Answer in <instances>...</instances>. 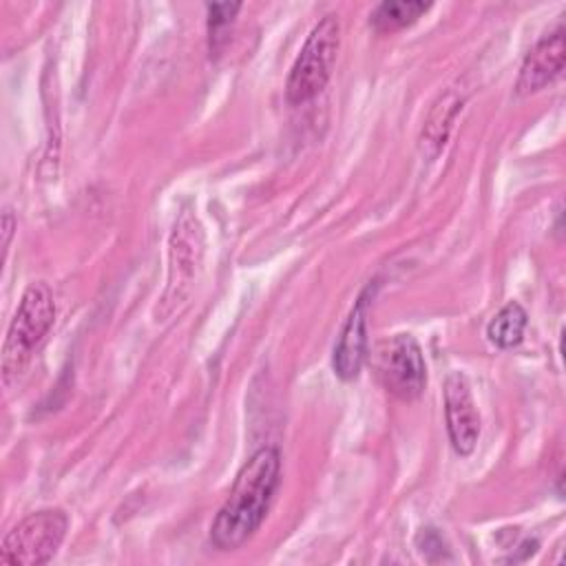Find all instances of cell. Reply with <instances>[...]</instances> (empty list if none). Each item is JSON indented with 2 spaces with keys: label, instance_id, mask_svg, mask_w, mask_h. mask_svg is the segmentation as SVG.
<instances>
[{
  "label": "cell",
  "instance_id": "1",
  "mask_svg": "<svg viewBox=\"0 0 566 566\" xmlns=\"http://www.w3.org/2000/svg\"><path fill=\"white\" fill-rule=\"evenodd\" d=\"M281 482L276 447L256 449L239 469L234 484L210 524V544L217 551L243 546L263 524Z\"/></svg>",
  "mask_w": 566,
  "mask_h": 566
},
{
  "label": "cell",
  "instance_id": "2",
  "mask_svg": "<svg viewBox=\"0 0 566 566\" xmlns=\"http://www.w3.org/2000/svg\"><path fill=\"white\" fill-rule=\"evenodd\" d=\"M55 321V298L44 281H33L18 303L2 345V385L9 387L27 367L33 349L42 343Z\"/></svg>",
  "mask_w": 566,
  "mask_h": 566
},
{
  "label": "cell",
  "instance_id": "3",
  "mask_svg": "<svg viewBox=\"0 0 566 566\" xmlns=\"http://www.w3.org/2000/svg\"><path fill=\"white\" fill-rule=\"evenodd\" d=\"M338 46L340 20L336 13H327L314 24L290 69L285 82V97L290 104H305L325 88L336 64Z\"/></svg>",
  "mask_w": 566,
  "mask_h": 566
},
{
  "label": "cell",
  "instance_id": "4",
  "mask_svg": "<svg viewBox=\"0 0 566 566\" xmlns=\"http://www.w3.org/2000/svg\"><path fill=\"white\" fill-rule=\"evenodd\" d=\"M69 531L62 509H40L22 517L0 542V564L40 566L55 557Z\"/></svg>",
  "mask_w": 566,
  "mask_h": 566
},
{
  "label": "cell",
  "instance_id": "5",
  "mask_svg": "<svg viewBox=\"0 0 566 566\" xmlns=\"http://www.w3.org/2000/svg\"><path fill=\"white\" fill-rule=\"evenodd\" d=\"M376 369L382 387L398 400H416L427 385L420 343L411 334H396L378 345Z\"/></svg>",
  "mask_w": 566,
  "mask_h": 566
},
{
  "label": "cell",
  "instance_id": "6",
  "mask_svg": "<svg viewBox=\"0 0 566 566\" xmlns=\"http://www.w3.org/2000/svg\"><path fill=\"white\" fill-rule=\"evenodd\" d=\"M444 420L453 451L471 455L480 438V413L462 371H451L444 380Z\"/></svg>",
  "mask_w": 566,
  "mask_h": 566
},
{
  "label": "cell",
  "instance_id": "7",
  "mask_svg": "<svg viewBox=\"0 0 566 566\" xmlns=\"http://www.w3.org/2000/svg\"><path fill=\"white\" fill-rule=\"evenodd\" d=\"M564 57H566V33H564V27L559 24L555 31L542 35L535 42V46L526 53L515 82V93L520 97H526L553 84L564 71Z\"/></svg>",
  "mask_w": 566,
  "mask_h": 566
},
{
  "label": "cell",
  "instance_id": "8",
  "mask_svg": "<svg viewBox=\"0 0 566 566\" xmlns=\"http://www.w3.org/2000/svg\"><path fill=\"white\" fill-rule=\"evenodd\" d=\"M367 305L369 287L356 298L332 352V367L340 380H354L367 358Z\"/></svg>",
  "mask_w": 566,
  "mask_h": 566
},
{
  "label": "cell",
  "instance_id": "9",
  "mask_svg": "<svg viewBox=\"0 0 566 566\" xmlns=\"http://www.w3.org/2000/svg\"><path fill=\"white\" fill-rule=\"evenodd\" d=\"M170 259H172L170 272L177 270V283L168 287V294L175 290L172 298L177 301L181 296L179 285H190V279L195 276V268L201 261V228L197 219L188 212H184L175 223V230L170 237Z\"/></svg>",
  "mask_w": 566,
  "mask_h": 566
},
{
  "label": "cell",
  "instance_id": "10",
  "mask_svg": "<svg viewBox=\"0 0 566 566\" xmlns=\"http://www.w3.org/2000/svg\"><path fill=\"white\" fill-rule=\"evenodd\" d=\"M462 104H464V97H460V93L447 91L431 106V111L427 115V122H424V128H422V137H420V144L427 150V155L436 157L444 148V144L449 139V133L455 124V117L462 111Z\"/></svg>",
  "mask_w": 566,
  "mask_h": 566
},
{
  "label": "cell",
  "instance_id": "11",
  "mask_svg": "<svg viewBox=\"0 0 566 566\" xmlns=\"http://www.w3.org/2000/svg\"><path fill=\"white\" fill-rule=\"evenodd\" d=\"M429 9H431V2H422V0H387L371 11L369 24L378 33H394L405 27H411Z\"/></svg>",
  "mask_w": 566,
  "mask_h": 566
},
{
  "label": "cell",
  "instance_id": "12",
  "mask_svg": "<svg viewBox=\"0 0 566 566\" xmlns=\"http://www.w3.org/2000/svg\"><path fill=\"white\" fill-rule=\"evenodd\" d=\"M528 323L526 310L517 301H509L500 307V312L489 321L486 336L500 349H511L522 343L524 329Z\"/></svg>",
  "mask_w": 566,
  "mask_h": 566
},
{
  "label": "cell",
  "instance_id": "13",
  "mask_svg": "<svg viewBox=\"0 0 566 566\" xmlns=\"http://www.w3.org/2000/svg\"><path fill=\"white\" fill-rule=\"evenodd\" d=\"M241 9V2H214L208 4V49L210 57L219 55L223 44L228 42V29L234 22L237 13Z\"/></svg>",
  "mask_w": 566,
  "mask_h": 566
},
{
  "label": "cell",
  "instance_id": "14",
  "mask_svg": "<svg viewBox=\"0 0 566 566\" xmlns=\"http://www.w3.org/2000/svg\"><path fill=\"white\" fill-rule=\"evenodd\" d=\"M416 546H418V551H420L427 559L431 557V553H433V551L438 553V559H449V557H444V553H447V544H444L442 535H440L436 528H431V526H427V528H422V531L418 533V537H416Z\"/></svg>",
  "mask_w": 566,
  "mask_h": 566
},
{
  "label": "cell",
  "instance_id": "15",
  "mask_svg": "<svg viewBox=\"0 0 566 566\" xmlns=\"http://www.w3.org/2000/svg\"><path fill=\"white\" fill-rule=\"evenodd\" d=\"M13 230H15V217H13L11 208H4V212H2V248H4V252H7L9 243H11Z\"/></svg>",
  "mask_w": 566,
  "mask_h": 566
}]
</instances>
